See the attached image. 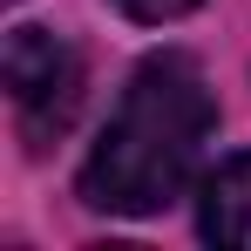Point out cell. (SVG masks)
<instances>
[{
	"instance_id": "6da1fadb",
	"label": "cell",
	"mask_w": 251,
	"mask_h": 251,
	"mask_svg": "<svg viewBox=\"0 0 251 251\" xmlns=\"http://www.w3.org/2000/svg\"><path fill=\"white\" fill-rule=\"evenodd\" d=\"M217 136V102L190 54H156L129 75L102 143L82 163V204L109 217H150L204 163V143Z\"/></svg>"
},
{
	"instance_id": "7a4b0ae2",
	"label": "cell",
	"mask_w": 251,
	"mask_h": 251,
	"mask_svg": "<svg viewBox=\"0 0 251 251\" xmlns=\"http://www.w3.org/2000/svg\"><path fill=\"white\" fill-rule=\"evenodd\" d=\"M7 102H14L27 150H48L82 109V54L48 27H14L7 34Z\"/></svg>"
},
{
	"instance_id": "3957f363",
	"label": "cell",
	"mask_w": 251,
	"mask_h": 251,
	"mask_svg": "<svg viewBox=\"0 0 251 251\" xmlns=\"http://www.w3.org/2000/svg\"><path fill=\"white\" fill-rule=\"evenodd\" d=\"M197 231H204L210 245H245V251H251V150L204 176Z\"/></svg>"
},
{
	"instance_id": "277c9868",
	"label": "cell",
	"mask_w": 251,
	"mask_h": 251,
	"mask_svg": "<svg viewBox=\"0 0 251 251\" xmlns=\"http://www.w3.org/2000/svg\"><path fill=\"white\" fill-rule=\"evenodd\" d=\"M129 21H176V14H190L197 0H116Z\"/></svg>"
}]
</instances>
